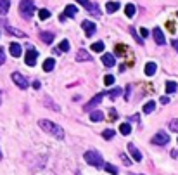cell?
Listing matches in <instances>:
<instances>
[{
	"mask_svg": "<svg viewBox=\"0 0 178 175\" xmlns=\"http://www.w3.org/2000/svg\"><path fill=\"white\" fill-rule=\"evenodd\" d=\"M36 57H38V52H36L35 49H30L26 54H24V62L28 66H35L36 64Z\"/></svg>",
	"mask_w": 178,
	"mask_h": 175,
	"instance_id": "cell-7",
	"label": "cell"
},
{
	"mask_svg": "<svg viewBox=\"0 0 178 175\" xmlns=\"http://www.w3.org/2000/svg\"><path fill=\"white\" fill-rule=\"evenodd\" d=\"M118 9H119V4H118V2H107V4H106V11H107V12H116Z\"/></svg>",
	"mask_w": 178,
	"mask_h": 175,
	"instance_id": "cell-24",
	"label": "cell"
},
{
	"mask_svg": "<svg viewBox=\"0 0 178 175\" xmlns=\"http://www.w3.org/2000/svg\"><path fill=\"white\" fill-rule=\"evenodd\" d=\"M10 7V0H0V16H5L9 12Z\"/></svg>",
	"mask_w": 178,
	"mask_h": 175,
	"instance_id": "cell-17",
	"label": "cell"
},
{
	"mask_svg": "<svg viewBox=\"0 0 178 175\" xmlns=\"http://www.w3.org/2000/svg\"><path fill=\"white\" fill-rule=\"evenodd\" d=\"M130 175H135V173H130ZM137 175H142V173H137Z\"/></svg>",
	"mask_w": 178,
	"mask_h": 175,
	"instance_id": "cell-45",
	"label": "cell"
},
{
	"mask_svg": "<svg viewBox=\"0 0 178 175\" xmlns=\"http://www.w3.org/2000/svg\"><path fill=\"white\" fill-rule=\"evenodd\" d=\"M171 45H173V49L178 52V40H173V44H171Z\"/></svg>",
	"mask_w": 178,
	"mask_h": 175,
	"instance_id": "cell-42",
	"label": "cell"
},
{
	"mask_svg": "<svg viewBox=\"0 0 178 175\" xmlns=\"http://www.w3.org/2000/svg\"><path fill=\"white\" fill-rule=\"evenodd\" d=\"M178 90L176 82H166V94H173Z\"/></svg>",
	"mask_w": 178,
	"mask_h": 175,
	"instance_id": "cell-21",
	"label": "cell"
},
{
	"mask_svg": "<svg viewBox=\"0 0 178 175\" xmlns=\"http://www.w3.org/2000/svg\"><path fill=\"white\" fill-rule=\"evenodd\" d=\"M59 50H62V52H68V50H69V42H68V40H62L61 45H59Z\"/></svg>",
	"mask_w": 178,
	"mask_h": 175,
	"instance_id": "cell-31",
	"label": "cell"
},
{
	"mask_svg": "<svg viewBox=\"0 0 178 175\" xmlns=\"http://www.w3.org/2000/svg\"><path fill=\"white\" fill-rule=\"evenodd\" d=\"M104 96H106L104 92H100V94H97V96L93 97V99H92L90 102H87V104L83 106V111H92V108H95V106L99 104V102L102 101V99H104Z\"/></svg>",
	"mask_w": 178,
	"mask_h": 175,
	"instance_id": "cell-8",
	"label": "cell"
},
{
	"mask_svg": "<svg viewBox=\"0 0 178 175\" xmlns=\"http://www.w3.org/2000/svg\"><path fill=\"white\" fill-rule=\"evenodd\" d=\"M156 70H157V66H156V62H147L145 64V75L147 76H154V73H156Z\"/></svg>",
	"mask_w": 178,
	"mask_h": 175,
	"instance_id": "cell-18",
	"label": "cell"
},
{
	"mask_svg": "<svg viewBox=\"0 0 178 175\" xmlns=\"http://www.w3.org/2000/svg\"><path fill=\"white\" fill-rule=\"evenodd\" d=\"M102 62H104L107 68H113L114 62H116V59H114L113 54H104V56H102Z\"/></svg>",
	"mask_w": 178,
	"mask_h": 175,
	"instance_id": "cell-15",
	"label": "cell"
},
{
	"mask_svg": "<svg viewBox=\"0 0 178 175\" xmlns=\"http://www.w3.org/2000/svg\"><path fill=\"white\" fill-rule=\"evenodd\" d=\"M104 49H106L104 42H95V44H92V50H93V52H104Z\"/></svg>",
	"mask_w": 178,
	"mask_h": 175,
	"instance_id": "cell-25",
	"label": "cell"
},
{
	"mask_svg": "<svg viewBox=\"0 0 178 175\" xmlns=\"http://www.w3.org/2000/svg\"><path fill=\"white\" fill-rule=\"evenodd\" d=\"M125 50H126V49L123 47V45H116V52H118V56H123L121 52H125Z\"/></svg>",
	"mask_w": 178,
	"mask_h": 175,
	"instance_id": "cell-38",
	"label": "cell"
},
{
	"mask_svg": "<svg viewBox=\"0 0 178 175\" xmlns=\"http://www.w3.org/2000/svg\"><path fill=\"white\" fill-rule=\"evenodd\" d=\"M104 83L107 85V87H111V85L114 83V76H113V75H106V76H104Z\"/></svg>",
	"mask_w": 178,
	"mask_h": 175,
	"instance_id": "cell-33",
	"label": "cell"
},
{
	"mask_svg": "<svg viewBox=\"0 0 178 175\" xmlns=\"http://www.w3.org/2000/svg\"><path fill=\"white\" fill-rule=\"evenodd\" d=\"M40 87H42V83H40L38 80H36V82H33V88H36V90H38Z\"/></svg>",
	"mask_w": 178,
	"mask_h": 175,
	"instance_id": "cell-40",
	"label": "cell"
},
{
	"mask_svg": "<svg viewBox=\"0 0 178 175\" xmlns=\"http://www.w3.org/2000/svg\"><path fill=\"white\" fill-rule=\"evenodd\" d=\"M81 28L83 30H85V35L88 36V38H90V36H93V33H95V24H93V23L92 21H88V19H85V21L81 23Z\"/></svg>",
	"mask_w": 178,
	"mask_h": 175,
	"instance_id": "cell-9",
	"label": "cell"
},
{
	"mask_svg": "<svg viewBox=\"0 0 178 175\" xmlns=\"http://www.w3.org/2000/svg\"><path fill=\"white\" fill-rule=\"evenodd\" d=\"M119 132H121L123 135H130L131 134V125L130 123H121V125H119Z\"/></svg>",
	"mask_w": 178,
	"mask_h": 175,
	"instance_id": "cell-20",
	"label": "cell"
},
{
	"mask_svg": "<svg viewBox=\"0 0 178 175\" xmlns=\"http://www.w3.org/2000/svg\"><path fill=\"white\" fill-rule=\"evenodd\" d=\"M130 33H131V35H133V36H135V40H137V42H139V44H140V45H142V44H143V40H142V38H140V36H139V35H137V31H135V30H133V28H130Z\"/></svg>",
	"mask_w": 178,
	"mask_h": 175,
	"instance_id": "cell-34",
	"label": "cell"
},
{
	"mask_svg": "<svg viewBox=\"0 0 178 175\" xmlns=\"http://www.w3.org/2000/svg\"><path fill=\"white\" fill-rule=\"evenodd\" d=\"M54 68H56V61H54L52 57H48V59H45V61H43V71L50 73Z\"/></svg>",
	"mask_w": 178,
	"mask_h": 175,
	"instance_id": "cell-16",
	"label": "cell"
},
{
	"mask_svg": "<svg viewBox=\"0 0 178 175\" xmlns=\"http://www.w3.org/2000/svg\"><path fill=\"white\" fill-rule=\"evenodd\" d=\"M107 96L111 97V99H116L118 96H121V88H119V87H116V88H113V90H109V92H107Z\"/></svg>",
	"mask_w": 178,
	"mask_h": 175,
	"instance_id": "cell-29",
	"label": "cell"
},
{
	"mask_svg": "<svg viewBox=\"0 0 178 175\" xmlns=\"http://www.w3.org/2000/svg\"><path fill=\"white\" fill-rule=\"evenodd\" d=\"M154 108H156V102H154V101L145 102V106H143V113H145V114L152 113V111H154Z\"/></svg>",
	"mask_w": 178,
	"mask_h": 175,
	"instance_id": "cell-27",
	"label": "cell"
},
{
	"mask_svg": "<svg viewBox=\"0 0 178 175\" xmlns=\"http://www.w3.org/2000/svg\"><path fill=\"white\" fill-rule=\"evenodd\" d=\"M64 12H66V16H69V18H74V16H76V12H78V9H76L74 5H66Z\"/></svg>",
	"mask_w": 178,
	"mask_h": 175,
	"instance_id": "cell-23",
	"label": "cell"
},
{
	"mask_svg": "<svg viewBox=\"0 0 178 175\" xmlns=\"http://www.w3.org/2000/svg\"><path fill=\"white\" fill-rule=\"evenodd\" d=\"M130 92H131V85H128V87H126V92H125V99H126V101L130 99Z\"/></svg>",
	"mask_w": 178,
	"mask_h": 175,
	"instance_id": "cell-39",
	"label": "cell"
},
{
	"mask_svg": "<svg viewBox=\"0 0 178 175\" xmlns=\"http://www.w3.org/2000/svg\"><path fill=\"white\" fill-rule=\"evenodd\" d=\"M12 82L16 83L19 88H23V90H24V88H28V85H30V83H28V80L24 78L21 73H18V71H16V73H12Z\"/></svg>",
	"mask_w": 178,
	"mask_h": 175,
	"instance_id": "cell-5",
	"label": "cell"
},
{
	"mask_svg": "<svg viewBox=\"0 0 178 175\" xmlns=\"http://www.w3.org/2000/svg\"><path fill=\"white\" fill-rule=\"evenodd\" d=\"M5 62V54H4V47H0V66Z\"/></svg>",
	"mask_w": 178,
	"mask_h": 175,
	"instance_id": "cell-36",
	"label": "cell"
},
{
	"mask_svg": "<svg viewBox=\"0 0 178 175\" xmlns=\"http://www.w3.org/2000/svg\"><path fill=\"white\" fill-rule=\"evenodd\" d=\"M90 120L92 122H100V120H104V113L102 111H90Z\"/></svg>",
	"mask_w": 178,
	"mask_h": 175,
	"instance_id": "cell-19",
	"label": "cell"
},
{
	"mask_svg": "<svg viewBox=\"0 0 178 175\" xmlns=\"http://www.w3.org/2000/svg\"><path fill=\"white\" fill-rule=\"evenodd\" d=\"M93 57H92V54H88L87 50H78V54H76V61L78 62H81V61H92Z\"/></svg>",
	"mask_w": 178,
	"mask_h": 175,
	"instance_id": "cell-12",
	"label": "cell"
},
{
	"mask_svg": "<svg viewBox=\"0 0 178 175\" xmlns=\"http://www.w3.org/2000/svg\"><path fill=\"white\" fill-rule=\"evenodd\" d=\"M135 12H137L135 5L133 4H126V7H125V14H126V16H128V18H133Z\"/></svg>",
	"mask_w": 178,
	"mask_h": 175,
	"instance_id": "cell-22",
	"label": "cell"
},
{
	"mask_svg": "<svg viewBox=\"0 0 178 175\" xmlns=\"http://www.w3.org/2000/svg\"><path fill=\"white\" fill-rule=\"evenodd\" d=\"M19 12L24 19H31L35 14V2L33 0H21L19 2Z\"/></svg>",
	"mask_w": 178,
	"mask_h": 175,
	"instance_id": "cell-2",
	"label": "cell"
},
{
	"mask_svg": "<svg viewBox=\"0 0 178 175\" xmlns=\"http://www.w3.org/2000/svg\"><path fill=\"white\" fill-rule=\"evenodd\" d=\"M85 161L88 165H93L95 168H102L104 166V160H102L99 151H87L85 153Z\"/></svg>",
	"mask_w": 178,
	"mask_h": 175,
	"instance_id": "cell-3",
	"label": "cell"
},
{
	"mask_svg": "<svg viewBox=\"0 0 178 175\" xmlns=\"http://www.w3.org/2000/svg\"><path fill=\"white\" fill-rule=\"evenodd\" d=\"M9 50H10V54H12L14 57H19V56H21V52H23L21 45H19L18 42H12V44L9 45Z\"/></svg>",
	"mask_w": 178,
	"mask_h": 175,
	"instance_id": "cell-13",
	"label": "cell"
},
{
	"mask_svg": "<svg viewBox=\"0 0 178 175\" xmlns=\"http://www.w3.org/2000/svg\"><path fill=\"white\" fill-rule=\"evenodd\" d=\"M102 137H104L106 140L113 139V137H114V130H113V128H106V130L102 132Z\"/></svg>",
	"mask_w": 178,
	"mask_h": 175,
	"instance_id": "cell-30",
	"label": "cell"
},
{
	"mask_svg": "<svg viewBox=\"0 0 178 175\" xmlns=\"http://www.w3.org/2000/svg\"><path fill=\"white\" fill-rule=\"evenodd\" d=\"M168 102H169L168 97H161V104H168Z\"/></svg>",
	"mask_w": 178,
	"mask_h": 175,
	"instance_id": "cell-41",
	"label": "cell"
},
{
	"mask_svg": "<svg viewBox=\"0 0 178 175\" xmlns=\"http://www.w3.org/2000/svg\"><path fill=\"white\" fill-rule=\"evenodd\" d=\"M38 125H40V128H43L47 134H52L57 139H64V128L56 125V123L50 122V120H38Z\"/></svg>",
	"mask_w": 178,
	"mask_h": 175,
	"instance_id": "cell-1",
	"label": "cell"
},
{
	"mask_svg": "<svg viewBox=\"0 0 178 175\" xmlns=\"http://www.w3.org/2000/svg\"><path fill=\"white\" fill-rule=\"evenodd\" d=\"M152 36H154V40H156L157 45H164V44H166L164 33H163V30H161V28H154V31H152Z\"/></svg>",
	"mask_w": 178,
	"mask_h": 175,
	"instance_id": "cell-10",
	"label": "cell"
},
{
	"mask_svg": "<svg viewBox=\"0 0 178 175\" xmlns=\"http://www.w3.org/2000/svg\"><path fill=\"white\" fill-rule=\"evenodd\" d=\"M168 127L171 132H178V120H171V122L168 123Z\"/></svg>",
	"mask_w": 178,
	"mask_h": 175,
	"instance_id": "cell-32",
	"label": "cell"
},
{
	"mask_svg": "<svg viewBox=\"0 0 178 175\" xmlns=\"http://www.w3.org/2000/svg\"><path fill=\"white\" fill-rule=\"evenodd\" d=\"M128 151H130V154H131V158H133L135 161H142V154H140V151L137 147H135V144H128Z\"/></svg>",
	"mask_w": 178,
	"mask_h": 175,
	"instance_id": "cell-11",
	"label": "cell"
},
{
	"mask_svg": "<svg viewBox=\"0 0 178 175\" xmlns=\"http://www.w3.org/2000/svg\"><path fill=\"white\" fill-rule=\"evenodd\" d=\"M0 26H4V30L7 31V33H10V35L21 36V38H24V36H26V33H24V31H19V30H16V28H12L7 21H0Z\"/></svg>",
	"mask_w": 178,
	"mask_h": 175,
	"instance_id": "cell-6",
	"label": "cell"
},
{
	"mask_svg": "<svg viewBox=\"0 0 178 175\" xmlns=\"http://www.w3.org/2000/svg\"><path fill=\"white\" fill-rule=\"evenodd\" d=\"M140 36H142V38H147V36H149V30H147V28H142V30H140Z\"/></svg>",
	"mask_w": 178,
	"mask_h": 175,
	"instance_id": "cell-37",
	"label": "cell"
},
{
	"mask_svg": "<svg viewBox=\"0 0 178 175\" xmlns=\"http://www.w3.org/2000/svg\"><path fill=\"white\" fill-rule=\"evenodd\" d=\"M104 168H106V172H109L111 175H118V173H119V170H118L114 165H111V163H104Z\"/></svg>",
	"mask_w": 178,
	"mask_h": 175,
	"instance_id": "cell-26",
	"label": "cell"
},
{
	"mask_svg": "<svg viewBox=\"0 0 178 175\" xmlns=\"http://www.w3.org/2000/svg\"><path fill=\"white\" fill-rule=\"evenodd\" d=\"M119 156H121L123 163H125L126 166H130V165H131V161H130V160H128V156H126V154H119Z\"/></svg>",
	"mask_w": 178,
	"mask_h": 175,
	"instance_id": "cell-35",
	"label": "cell"
},
{
	"mask_svg": "<svg viewBox=\"0 0 178 175\" xmlns=\"http://www.w3.org/2000/svg\"><path fill=\"white\" fill-rule=\"evenodd\" d=\"M38 18L42 19V21L48 19V18H50V11H48V9H40L38 11Z\"/></svg>",
	"mask_w": 178,
	"mask_h": 175,
	"instance_id": "cell-28",
	"label": "cell"
},
{
	"mask_svg": "<svg viewBox=\"0 0 178 175\" xmlns=\"http://www.w3.org/2000/svg\"><path fill=\"white\" fill-rule=\"evenodd\" d=\"M0 156H2V154H0Z\"/></svg>",
	"mask_w": 178,
	"mask_h": 175,
	"instance_id": "cell-47",
	"label": "cell"
},
{
	"mask_svg": "<svg viewBox=\"0 0 178 175\" xmlns=\"http://www.w3.org/2000/svg\"><path fill=\"white\" fill-rule=\"evenodd\" d=\"M151 142H152V144H156V146H164V144H168V142H169V137H168L166 132H157L156 135L151 139Z\"/></svg>",
	"mask_w": 178,
	"mask_h": 175,
	"instance_id": "cell-4",
	"label": "cell"
},
{
	"mask_svg": "<svg viewBox=\"0 0 178 175\" xmlns=\"http://www.w3.org/2000/svg\"><path fill=\"white\" fill-rule=\"evenodd\" d=\"M171 158H178V151H176V149H173V151H171Z\"/></svg>",
	"mask_w": 178,
	"mask_h": 175,
	"instance_id": "cell-43",
	"label": "cell"
},
{
	"mask_svg": "<svg viewBox=\"0 0 178 175\" xmlns=\"http://www.w3.org/2000/svg\"><path fill=\"white\" fill-rule=\"evenodd\" d=\"M40 38L43 40L47 45H50L54 42V33L52 31H42V33H40Z\"/></svg>",
	"mask_w": 178,
	"mask_h": 175,
	"instance_id": "cell-14",
	"label": "cell"
},
{
	"mask_svg": "<svg viewBox=\"0 0 178 175\" xmlns=\"http://www.w3.org/2000/svg\"><path fill=\"white\" fill-rule=\"evenodd\" d=\"M0 102H2V92H0Z\"/></svg>",
	"mask_w": 178,
	"mask_h": 175,
	"instance_id": "cell-44",
	"label": "cell"
},
{
	"mask_svg": "<svg viewBox=\"0 0 178 175\" xmlns=\"http://www.w3.org/2000/svg\"><path fill=\"white\" fill-rule=\"evenodd\" d=\"M176 16H178V12H176Z\"/></svg>",
	"mask_w": 178,
	"mask_h": 175,
	"instance_id": "cell-46",
	"label": "cell"
}]
</instances>
